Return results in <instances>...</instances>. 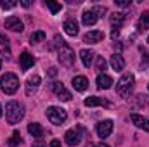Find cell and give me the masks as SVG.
Masks as SVG:
<instances>
[{
    "label": "cell",
    "mask_w": 149,
    "mask_h": 147,
    "mask_svg": "<svg viewBox=\"0 0 149 147\" xmlns=\"http://www.w3.org/2000/svg\"><path fill=\"white\" fill-rule=\"evenodd\" d=\"M23 116H24V107H23V104H19V102H16V101H9V102L5 104V119H7L9 125L19 123V121L23 119Z\"/></svg>",
    "instance_id": "obj_1"
},
{
    "label": "cell",
    "mask_w": 149,
    "mask_h": 147,
    "mask_svg": "<svg viewBox=\"0 0 149 147\" xmlns=\"http://www.w3.org/2000/svg\"><path fill=\"white\" fill-rule=\"evenodd\" d=\"M134 81H135L134 74L125 73L120 80H118V83H116V94L121 95V97L130 95V92H132V88H134Z\"/></svg>",
    "instance_id": "obj_2"
},
{
    "label": "cell",
    "mask_w": 149,
    "mask_h": 147,
    "mask_svg": "<svg viewBox=\"0 0 149 147\" xmlns=\"http://www.w3.org/2000/svg\"><path fill=\"white\" fill-rule=\"evenodd\" d=\"M17 88H19V78L14 73H5L2 76V90H3L7 95L16 94Z\"/></svg>",
    "instance_id": "obj_3"
},
{
    "label": "cell",
    "mask_w": 149,
    "mask_h": 147,
    "mask_svg": "<svg viewBox=\"0 0 149 147\" xmlns=\"http://www.w3.org/2000/svg\"><path fill=\"white\" fill-rule=\"evenodd\" d=\"M57 59H59V62H61L63 66H66V68H73V64H74V50L68 45V43H64V45L59 47V50H57Z\"/></svg>",
    "instance_id": "obj_4"
},
{
    "label": "cell",
    "mask_w": 149,
    "mask_h": 147,
    "mask_svg": "<svg viewBox=\"0 0 149 147\" xmlns=\"http://www.w3.org/2000/svg\"><path fill=\"white\" fill-rule=\"evenodd\" d=\"M45 114H47V118H49V121L52 125H63L66 121V118H68L66 111L63 109V107H56V106H50Z\"/></svg>",
    "instance_id": "obj_5"
},
{
    "label": "cell",
    "mask_w": 149,
    "mask_h": 147,
    "mask_svg": "<svg viewBox=\"0 0 149 147\" xmlns=\"http://www.w3.org/2000/svg\"><path fill=\"white\" fill-rule=\"evenodd\" d=\"M50 88H52V92L56 94V97L57 99H61V101H71V94L64 88V85L63 83H59V81H52V85H50Z\"/></svg>",
    "instance_id": "obj_6"
},
{
    "label": "cell",
    "mask_w": 149,
    "mask_h": 147,
    "mask_svg": "<svg viewBox=\"0 0 149 147\" xmlns=\"http://www.w3.org/2000/svg\"><path fill=\"white\" fill-rule=\"evenodd\" d=\"M95 132H97V135H99L101 139L109 137V135H111V132H113V121H111V119L99 121V123L95 125Z\"/></svg>",
    "instance_id": "obj_7"
},
{
    "label": "cell",
    "mask_w": 149,
    "mask_h": 147,
    "mask_svg": "<svg viewBox=\"0 0 149 147\" xmlns=\"http://www.w3.org/2000/svg\"><path fill=\"white\" fill-rule=\"evenodd\" d=\"M5 28H9L10 31H23L24 26H23V21L16 16H10L5 19Z\"/></svg>",
    "instance_id": "obj_8"
},
{
    "label": "cell",
    "mask_w": 149,
    "mask_h": 147,
    "mask_svg": "<svg viewBox=\"0 0 149 147\" xmlns=\"http://www.w3.org/2000/svg\"><path fill=\"white\" fill-rule=\"evenodd\" d=\"M64 139H66V144L68 146H78L80 142H81V137H80V132L76 130V128H71V130H68L66 132V135H64Z\"/></svg>",
    "instance_id": "obj_9"
},
{
    "label": "cell",
    "mask_w": 149,
    "mask_h": 147,
    "mask_svg": "<svg viewBox=\"0 0 149 147\" xmlns=\"http://www.w3.org/2000/svg\"><path fill=\"white\" fill-rule=\"evenodd\" d=\"M130 119H132V123H134L137 128H141V130H144V132H149V119H146L144 116L134 112V114H130Z\"/></svg>",
    "instance_id": "obj_10"
},
{
    "label": "cell",
    "mask_w": 149,
    "mask_h": 147,
    "mask_svg": "<svg viewBox=\"0 0 149 147\" xmlns=\"http://www.w3.org/2000/svg\"><path fill=\"white\" fill-rule=\"evenodd\" d=\"M19 64H21V69L23 71H28L33 64H35V57L30 54V52H23L19 55Z\"/></svg>",
    "instance_id": "obj_11"
},
{
    "label": "cell",
    "mask_w": 149,
    "mask_h": 147,
    "mask_svg": "<svg viewBox=\"0 0 149 147\" xmlns=\"http://www.w3.org/2000/svg\"><path fill=\"white\" fill-rule=\"evenodd\" d=\"M71 85H73V88L76 92H85L87 88H88V80L85 78V76H74L73 81H71Z\"/></svg>",
    "instance_id": "obj_12"
},
{
    "label": "cell",
    "mask_w": 149,
    "mask_h": 147,
    "mask_svg": "<svg viewBox=\"0 0 149 147\" xmlns=\"http://www.w3.org/2000/svg\"><path fill=\"white\" fill-rule=\"evenodd\" d=\"M97 19H99V16L90 9V10H85L83 14H81V23L85 24V26H94L95 23H97Z\"/></svg>",
    "instance_id": "obj_13"
},
{
    "label": "cell",
    "mask_w": 149,
    "mask_h": 147,
    "mask_svg": "<svg viewBox=\"0 0 149 147\" xmlns=\"http://www.w3.org/2000/svg\"><path fill=\"white\" fill-rule=\"evenodd\" d=\"M102 38H104V33H102V31L94 30V31H88V33L83 37V42H85V43H99V42H102Z\"/></svg>",
    "instance_id": "obj_14"
},
{
    "label": "cell",
    "mask_w": 149,
    "mask_h": 147,
    "mask_svg": "<svg viewBox=\"0 0 149 147\" xmlns=\"http://www.w3.org/2000/svg\"><path fill=\"white\" fill-rule=\"evenodd\" d=\"M40 76H31V78H28V81H26V94L28 95H33L35 92L38 90V87H40Z\"/></svg>",
    "instance_id": "obj_15"
},
{
    "label": "cell",
    "mask_w": 149,
    "mask_h": 147,
    "mask_svg": "<svg viewBox=\"0 0 149 147\" xmlns=\"http://www.w3.org/2000/svg\"><path fill=\"white\" fill-rule=\"evenodd\" d=\"M113 78L111 76H108V74H99L97 76V88H101V90H108V88H111L113 87Z\"/></svg>",
    "instance_id": "obj_16"
},
{
    "label": "cell",
    "mask_w": 149,
    "mask_h": 147,
    "mask_svg": "<svg viewBox=\"0 0 149 147\" xmlns=\"http://www.w3.org/2000/svg\"><path fill=\"white\" fill-rule=\"evenodd\" d=\"M63 28H64L66 35H70V37H76L78 35V23L74 19H66L64 24H63Z\"/></svg>",
    "instance_id": "obj_17"
},
{
    "label": "cell",
    "mask_w": 149,
    "mask_h": 147,
    "mask_svg": "<svg viewBox=\"0 0 149 147\" xmlns=\"http://www.w3.org/2000/svg\"><path fill=\"white\" fill-rule=\"evenodd\" d=\"M0 54L5 55L7 59L10 57V43H9V38L5 37L2 31H0Z\"/></svg>",
    "instance_id": "obj_18"
},
{
    "label": "cell",
    "mask_w": 149,
    "mask_h": 147,
    "mask_svg": "<svg viewBox=\"0 0 149 147\" xmlns=\"http://www.w3.org/2000/svg\"><path fill=\"white\" fill-rule=\"evenodd\" d=\"M83 104L88 106V107H95V106H104V107H108V106H109V102L104 101V99H101V97H87V99L83 101Z\"/></svg>",
    "instance_id": "obj_19"
},
{
    "label": "cell",
    "mask_w": 149,
    "mask_h": 147,
    "mask_svg": "<svg viewBox=\"0 0 149 147\" xmlns=\"http://www.w3.org/2000/svg\"><path fill=\"white\" fill-rule=\"evenodd\" d=\"M94 50H87V49H83L81 52H80V59H81V62H83V66L85 68H90V64H92V61H94Z\"/></svg>",
    "instance_id": "obj_20"
},
{
    "label": "cell",
    "mask_w": 149,
    "mask_h": 147,
    "mask_svg": "<svg viewBox=\"0 0 149 147\" xmlns=\"http://www.w3.org/2000/svg\"><path fill=\"white\" fill-rule=\"evenodd\" d=\"M28 132L33 135V139H42V137L45 135V130H43L42 125H38V123H30V125H28Z\"/></svg>",
    "instance_id": "obj_21"
},
{
    "label": "cell",
    "mask_w": 149,
    "mask_h": 147,
    "mask_svg": "<svg viewBox=\"0 0 149 147\" xmlns=\"http://www.w3.org/2000/svg\"><path fill=\"white\" fill-rule=\"evenodd\" d=\"M125 14L123 12H114V14H111V17H109V21H111V24L118 30V28H121L123 26V23H125Z\"/></svg>",
    "instance_id": "obj_22"
},
{
    "label": "cell",
    "mask_w": 149,
    "mask_h": 147,
    "mask_svg": "<svg viewBox=\"0 0 149 147\" xmlns=\"http://www.w3.org/2000/svg\"><path fill=\"white\" fill-rule=\"evenodd\" d=\"M111 66L114 71H121L123 68H125V59L120 55V54H114V55H111Z\"/></svg>",
    "instance_id": "obj_23"
},
{
    "label": "cell",
    "mask_w": 149,
    "mask_h": 147,
    "mask_svg": "<svg viewBox=\"0 0 149 147\" xmlns=\"http://www.w3.org/2000/svg\"><path fill=\"white\" fill-rule=\"evenodd\" d=\"M137 28H139V31H146L149 28V12H142L141 14V17H139V23H137Z\"/></svg>",
    "instance_id": "obj_24"
},
{
    "label": "cell",
    "mask_w": 149,
    "mask_h": 147,
    "mask_svg": "<svg viewBox=\"0 0 149 147\" xmlns=\"http://www.w3.org/2000/svg\"><path fill=\"white\" fill-rule=\"evenodd\" d=\"M23 140H21V133L17 132V130H14V133H12V137H10V140H9V147H16L19 146Z\"/></svg>",
    "instance_id": "obj_25"
},
{
    "label": "cell",
    "mask_w": 149,
    "mask_h": 147,
    "mask_svg": "<svg viewBox=\"0 0 149 147\" xmlns=\"http://www.w3.org/2000/svg\"><path fill=\"white\" fill-rule=\"evenodd\" d=\"M45 40V33L43 31H35L31 37H30V43H40Z\"/></svg>",
    "instance_id": "obj_26"
},
{
    "label": "cell",
    "mask_w": 149,
    "mask_h": 147,
    "mask_svg": "<svg viewBox=\"0 0 149 147\" xmlns=\"http://www.w3.org/2000/svg\"><path fill=\"white\" fill-rule=\"evenodd\" d=\"M47 7L50 9V12H52V14H57V12L63 9V5H61L59 2H52V0H47Z\"/></svg>",
    "instance_id": "obj_27"
},
{
    "label": "cell",
    "mask_w": 149,
    "mask_h": 147,
    "mask_svg": "<svg viewBox=\"0 0 149 147\" xmlns=\"http://www.w3.org/2000/svg\"><path fill=\"white\" fill-rule=\"evenodd\" d=\"M106 66H108L106 59H104V57H97V61H95V69H97L99 73H104V71H106Z\"/></svg>",
    "instance_id": "obj_28"
},
{
    "label": "cell",
    "mask_w": 149,
    "mask_h": 147,
    "mask_svg": "<svg viewBox=\"0 0 149 147\" xmlns=\"http://www.w3.org/2000/svg\"><path fill=\"white\" fill-rule=\"evenodd\" d=\"M135 104H137L139 107H146V106L149 104V99L146 97V95H142V94H141V95H137V97H135Z\"/></svg>",
    "instance_id": "obj_29"
},
{
    "label": "cell",
    "mask_w": 149,
    "mask_h": 147,
    "mask_svg": "<svg viewBox=\"0 0 149 147\" xmlns=\"http://www.w3.org/2000/svg\"><path fill=\"white\" fill-rule=\"evenodd\" d=\"M0 5H2V9L3 10H7V9H12V7H16L17 5V2H14V0H9V2H0Z\"/></svg>",
    "instance_id": "obj_30"
},
{
    "label": "cell",
    "mask_w": 149,
    "mask_h": 147,
    "mask_svg": "<svg viewBox=\"0 0 149 147\" xmlns=\"http://www.w3.org/2000/svg\"><path fill=\"white\" fill-rule=\"evenodd\" d=\"M92 10H94V12H95V14L101 17V16H104V12H106V7H104V5H102V7H101V5H95Z\"/></svg>",
    "instance_id": "obj_31"
},
{
    "label": "cell",
    "mask_w": 149,
    "mask_h": 147,
    "mask_svg": "<svg viewBox=\"0 0 149 147\" xmlns=\"http://www.w3.org/2000/svg\"><path fill=\"white\" fill-rule=\"evenodd\" d=\"M114 2H116L118 7H128L132 3V0H114Z\"/></svg>",
    "instance_id": "obj_32"
},
{
    "label": "cell",
    "mask_w": 149,
    "mask_h": 147,
    "mask_svg": "<svg viewBox=\"0 0 149 147\" xmlns=\"http://www.w3.org/2000/svg\"><path fill=\"white\" fill-rule=\"evenodd\" d=\"M49 147H61V142H59L57 139H52L50 144H49Z\"/></svg>",
    "instance_id": "obj_33"
},
{
    "label": "cell",
    "mask_w": 149,
    "mask_h": 147,
    "mask_svg": "<svg viewBox=\"0 0 149 147\" xmlns=\"http://www.w3.org/2000/svg\"><path fill=\"white\" fill-rule=\"evenodd\" d=\"M31 147H45V146H43V140H42V139H37V140L33 142V146H31Z\"/></svg>",
    "instance_id": "obj_34"
},
{
    "label": "cell",
    "mask_w": 149,
    "mask_h": 147,
    "mask_svg": "<svg viewBox=\"0 0 149 147\" xmlns=\"http://www.w3.org/2000/svg\"><path fill=\"white\" fill-rule=\"evenodd\" d=\"M118 37H120V30H116V28H113V31H111V38H113V40H116Z\"/></svg>",
    "instance_id": "obj_35"
},
{
    "label": "cell",
    "mask_w": 149,
    "mask_h": 147,
    "mask_svg": "<svg viewBox=\"0 0 149 147\" xmlns=\"http://www.w3.org/2000/svg\"><path fill=\"white\" fill-rule=\"evenodd\" d=\"M49 74H50V76H56V74H57V69H56V68H50V69H49Z\"/></svg>",
    "instance_id": "obj_36"
},
{
    "label": "cell",
    "mask_w": 149,
    "mask_h": 147,
    "mask_svg": "<svg viewBox=\"0 0 149 147\" xmlns=\"http://www.w3.org/2000/svg\"><path fill=\"white\" fill-rule=\"evenodd\" d=\"M30 3H31L30 0H21V5H23V7H30Z\"/></svg>",
    "instance_id": "obj_37"
},
{
    "label": "cell",
    "mask_w": 149,
    "mask_h": 147,
    "mask_svg": "<svg viewBox=\"0 0 149 147\" xmlns=\"http://www.w3.org/2000/svg\"><path fill=\"white\" fill-rule=\"evenodd\" d=\"M114 49H118V50H121V43H116V42H114Z\"/></svg>",
    "instance_id": "obj_38"
},
{
    "label": "cell",
    "mask_w": 149,
    "mask_h": 147,
    "mask_svg": "<svg viewBox=\"0 0 149 147\" xmlns=\"http://www.w3.org/2000/svg\"><path fill=\"white\" fill-rule=\"evenodd\" d=\"M97 147H109V146H108V144H99Z\"/></svg>",
    "instance_id": "obj_39"
},
{
    "label": "cell",
    "mask_w": 149,
    "mask_h": 147,
    "mask_svg": "<svg viewBox=\"0 0 149 147\" xmlns=\"http://www.w3.org/2000/svg\"><path fill=\"white\" fill-rule=\"evenodd\" d=\"M0 116H2V106H0Z\"/></svg>",
    "instance_id": "obj_40"
},
{
    "label": "cell",
    "mask_w": 149,
    "mask_h": 147,
    "mask_svg": "<svg viewBox=\"0 0 149 147\" xmlns=\"http://www.w3.org/2000/svg\"><path fill=\"white\" fill-rule=\"evenodd\" d=\"M0 69H2V61H0Z\"/></svg>",
    "instance_id": "obj_41"
},
{
    "label": "cell",
    "mask_w": 149,
    "mask_h": 147,
    "mask_svg": "<svg viewBox=\"0 0 149 147\" xmlns=\"http://www.w3.org/2000/svg\"><path fill=\"white\" fill-rule=\"evenodd\" d=\"M148 43H149V37H148Z\"/></svg>",
    "instance_id": "obj_42"
}]
</instances>
